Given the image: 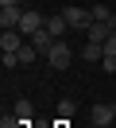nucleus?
<instances>
[{"label": "nucleus", "mask_w": 116, "mask_h": 128, "mask_svg": "<svg viewBox=\"0 0 116 128\" xmlns=\"http://www.w3.org/2000/svg\"><path fill=\"white\" fill-rule=\"evenodd\" d=\"M43 58H46V66H50V70H66V66L74 62V47H70L66 39H54V47L46 50Z\"/></svg>", "instance_id": "obj_1"}, {"label": "nucleus", "mask_w": 116, "mask_h": 128, "mask_svg": "<svg viewBox=\"0 0 116 128\" xmlns=\"http://www.w3.org/2000/svg\"><path fill=\"white\" fill-rule=\"evenodd\" d=\"M62 16H66V24L74 31H89L93 27V8H62Z\"/></svg>", "instance_id": "obj_2"}, {"label": "nucleus", "mask_w": 116, "mask_h": 128, "mask_svg": "<svg viewBox=\"0 0 116 128\" xmlns=\"http://www.w3.org/2000/svg\"><path fill=\"white\" fill-rule=\"evenodd\" d=\"M23 20V8L19 4H0V31H15Z\"/></svg>", "instance_id": "obj_3"}, {"label": "nucleus", "mask_w": 116, "mask_h": 128, "mask_svg": "<svg viewBox=\"0 0 116 128\" xmlns=\"http://www.w3.org/2000/svg\"><path fill=\"white\" fill-rule=\"evenodd\" d=\"M43 27H46V20L39 16V12H31V8H23V20H19V27H15V31H23V35H27V39H31V35H35V31H43Z\"/></svg>", "instance_id": "obj_4"}, {"label": "nucleus", "mask_w": 116, "mask_h": 128, "mask_svg": "<svg viewBox=\"0 0 116 128\" xmlns=\"http://www.w3.org/2000/svg\"><path fill=\"white\" fill-rule=\"evenodd\" d=\"M23 47V31H0V50L4 54H19Z\"/></svg>", "instance_id": "obj_5"}, {"label": "nucleus", "mask_w": 116, "mask_h": 128, "mask_svg": "<svg viewBox=\"0 0 116 128\" xmlns=\"http://www.w3.org/2000/svg\"><path fill=\"white\" fill-rule=\"evenodd\" d=\"M112 31H116V24H97V20H93V27L85 31V39H89V43H97V47H105V39H108Z\"/></svg>", "instance_id": "obj_6"}, {"label": "nucleus", "mask_w": 116, "mask_h": 128, "mask_svg": "<svg viewBox=\"0 0 116 128\" xmlns=\"http://www.w3.org/2000/svg\"><path fill=\"white\" fill-rule=\"evenodd\" d=\"M112 120H116V105H105V101L93 105V124L105 128V124H112Z\"/></svg>", "instance_id": "obj_7"}, {"label": "nucleus", "mask_w": 116, "mask_h": 128, "mask_svg": "<svg viewBox=\"0 0 116 128\" xmlns=\"http://www.w3.org/2000/svg\"><path fill=\"white\" fill-rule=\"evenodd\" d=\"M46 31L54 35V39H66V31H70V24H66V16H46Z\"/></svg>", "instance_id": "obj_8"}, {"label": "nucleus", "mask_w": 116, "mask_h": 128, "mask_svg": "<svg viewBox=\"0 0 116 128\" xmlns=\"http://www.w3.org/2000/svg\"><path fill=\"white\" fill-rule=\"evenodd\" d=\"M27 43H31V47L39 50V54H46V50L54 47V35H50V31H46V27H43V31H35V35H31Z\"/></svg>", "instance_id": "obj_9"}, {"label": "nucleus", "mask_w": 116, "mask_h": 128, "mask_svg": "<svg viewBox=\"0 0 116 128\" xmlns=\"http://www.w3.org/2000/svg\"><path fill=\"white\" fill-rule=\"evenodd\" d=\"M81 58H85V62H101V58H105V47H97V43H85V47H81Z\"/></svg>", "instance_id": "obj_10"}, {"label": "nucleus", "mask_w": 116, "mask_h": 128, "mask_svg": "<svg viewBox=\"0 0 116 128\" xmlns=\"http://www.w3.org/2000/svg\"><path fill=\"white\" fill-rule=\"evenodd\" d=\"M93 20L97 24H116V16L108 12V4H93Z\"/></svg>", "instance_id": "obj_11"}, {"label": "nucleus", "mask_w": 116, "mask_h": 128, "mask_svg": "<svg viewBox=\"0 0 116 128\" xmlns=\"http://www.w3.org/2000/svg\"><path fill=\"white\" fill-rule=\"evenodd\" d=\"M12 112H15V116H23V120H31V112H35V105H31L27 97H19V101H15V109H12Z\"/></svg>", "instance_id": "obj_12"}, {"label": "nucleus", "mask_w": 116, "mask_h": 128, "mask_svg": "<svg viewBox=\"0 0 116 128\" xmlns=\"http://www.w3.org/2000/svg\"><path fill=\"white\" fill-rule=\"evenodd\" d=\"M74 109H77V105L70 101V97H62V101H58V116H62V120H70V116H74Z\"/></svg>", "instance_id": "obj_13"}, {"label": "nucleus", "mask_w": 116, "mask_h": 128, "mask_svg": "<svg viewBox=\"0 0 116 128\" xmlns=\"http://www.w3.org/2000/svg\"><path fill=\"white\" fill-rule=\"evenodd\" d=\"M105 58H116V31L105 39Z\"/></svg>", "instance_id": "obj_14"}, {"label": "nucleus", "mask_w": 116, "mask_h": 128, "mask_svg": "<svg viewBox=\"0 0 116 128\" xmlns=\"http://www.w3.org/2000/svg\"><path fill=\"white\" fill-rule=\"evenodd\" d=\"M101 70H105V74H116V58H101Z\"/></svg>", "instance_id": "obj_15"}, {"label": "nucleus", "mask_w": 116, "mask_h": 128, "mask_svg": "<svg viewBox=\"0 0 116 128\" xmlns=\"http://www.w3.org/2000/svg\"><path fill=\"white\" fill-rule=\"evenodd\" d=\"M0 4H19V0H0Z\"/></svg>", "instance_id": "obj_16"}]
</instances>
